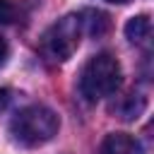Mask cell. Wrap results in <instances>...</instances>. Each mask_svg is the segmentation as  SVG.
I'll return each mask as SVG.
<instances>
[{"label":"cell","mask_w":154,"mask_h":154,"mask_svg":"<svg viewBox=\"0 0 154 154\" xmlns=\"http://www.w3.org/2000/svg\"><path fill=\"white\" fill-rule=\"evenodd\" d=\"M58 128L60 118L48 106H26L10 123L12 140L22 147H41L51 142L58 135Z\"/></svg>","instance_id":"cell-1"},{"label":"cell","mask_w":154,"mask_h":154,"mask_svg":"<svg viewBox=\"0 0 154 154\" xmlns=\"http://www.w3.org/2000/svg\"><path fill=\"white\" fill-rule=\"evenodd\" d=\"M120 63L111 53H99L87 60L79 75V91L87 101H99L103 96L116 94L120 87Z\"/></svg>","instance_id":"cell-2"},{"label":"cell","mask_w":154,"mask_h":154,"mask_svg":"<svg viewBox=\"0 0 154 154\" xmlns=\"http://www.w3.org/2000/svg\"><path fill=\"white\" fill-rule=\"evenodd\" d=\"M79 36H82V22L79 14H67L63 19H58L46 34H43V53L55 60V63H65L67 58H72V53L79 46Z\"/></svg>","instance_id":"cell-3"},{"label":"cell","mask_w":154,"mask_h":154,"mask_svg":"<svg viewBox=\"0 0 154 154\" xmlns=\"http://www.w3.org/2000/svg\"><path fill=\"white\" fill-rule=\"evenodd\" d=\"M101 154H142V147L128 132H111L101 144Z\"/></svg>","instance_id":"cell-4"},{"label":"cell","mask_w":154,"mask_h":154,"mask_svg":"<svg viewBox=\"0 0 154 154\" xmlns=\"http://www.w3.org/2000/svg\"><path fill=\"white\" fill-rule=\"evenodd\" d=\"M125 36L132 43H147L152 36V19L149 14H137L125 24Z\"/></svg>","instance_id":"cell-5"},{"label":"cell","mask_w":154,"mask_h":154,"mask_svg":"<svg viewBox=\"0 0 154 154\" xmlns=\"http://www.w3.org/2000/svg\"><path fill=\"white\" fill-rule=\"evenodd\" d=\"M79 22H82V31L87 34H94V36H101L106 29H108V17L99 10H87L79 14Z\"/></svg>","instance_id":"cell-6"},{"label":"cell","mask_w":154,"mask_h":154,"mask_svg":"<svg viewBox=\"0 0 154 154\" xmlns=\"http://www.w3.org/2000/svg\"><path fill=\"white\" fill-rule=\"evenodd\" d=\"M14 2L12 0H0V24H12L14 22Z\"/></svg>","instance_id":"cell-7"},{"label":"cell","mask_w":154,"mask_h":154,"mask_svg":"<svg viewBox=\"0 0 154 154\" xmlns=\"http://www.w3.org/2000/svg\"><path fill=\"white\" fill-rule=\"evenodd\" d=\"M7 58H10V46H7V41L0 36V67L7 63Z\"/></svg>","instance_id":"cell-8"},{"label":"cell","mask_w":154,"mask_h":154,"mask_svg":"<svg viewBox=\"0 0 154 154\" xmlns=\"http://www.w3.org/2000/svg\"><path fill=\"white\" fill-rule=\"evenodd\" d=\"M7 103H10V91L7 89H0V111H5Z\"/></svg>","instance_id":"cell-9"},{"label":"cell","mask_w":154,"mask_h":154,"mask_svg":"<svg viewBox=\"0 0 154 154\" xmlns=\"http://www.w3.org/2000/svg\"><path fill=\"white\" fill-rule=\"evenodd\" d=\"M108 2H116V5H125V2H130V0H108Z\"/></svg>","instance_id":"cell-10"}]
</instances>
